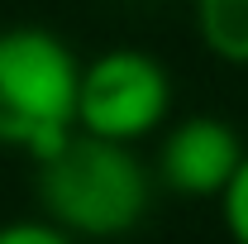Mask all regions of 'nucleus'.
I'll return each mask as SVG.
<instances>
[{
	"mask_svg": "<svg viewBox=\"0 0 248 244\" xmlns=\"http://www.w3.org/2000/svg\"><path fill=\"white\" fill-rule=\"evenodd\" d=\"M38 206L72 240H120L139 230L153 206V173L134 144L72 129L38 158Z\"/></svg>",
	"mask_w": 248,
	"mask_h": 244,
	"instance_id": "obj_1",
	"label": "nucleus"
},
{
	"mask_svg": "<svg viewBox=\"0 0 248 244\" xmlns=\"http://www.w3.org/2000/svg\"><path fill=\"white\" fill-rule=\"evenodd\" d=\"M81 58L43 24L0 29V149L48 158L77 129Z\"/></svg>",
	"mask_w": 248,
	"mask_h": 244,
	"instance_id": "obj_2",
	"label": "nucleus"
},
{
	"mask_svg": "<svg viewBox=\"0 0 248 244\" xmlns=\"http://www.w3.org/2000/svg\"><path fill=\"white\" fill-rule=\"evenodd\" d=\"M172 110V77L143 48H105L81 62L77 77V129L139 144L162 129Z\"/></svg>",
	"mask_w": 248,
	"mask_h": 244,
	"instance_id": "obj_3",
	"label": "nucleus"
},
{
	"mask_svg": "<svg viewBox=\"0 0 248 244\" xmlns=\"http://www.w3.org/2000/svg\"><path fill=\"white\" fill-rule=\"evenodd\" d=\"M239 129L219 115H186L157 144V182L186 201H215L244 163Z\"/></svg>",
	"mask_w": 248,
	"mask_h": 244,
	"instance_id": "obj_4",
	"label": "nucleus"
},
{
	"mask_svg": "<svg viewBox=\"0 0 248 244\" xmlns=\"http://www.w3.org/2000/svg\"><path fill=\"white\" fill-rule=\"evenodd\" d=\"M196 38L224 67H248V0H196Z\"/></svg>",
	"mask_w": 248,
	"mask_h": 244,
	"instance_id": "obj_5",
	"label": "nucleus"
},
{
	"mask_svg": "<svg viewBox=\"0 0 248 244\" xmlns=\"http://www.w3.org/2000/svg\"><path fill=\"white\" fill-rule=\"evenodd\" d=\"M215 201H219V215H224L229 240H234V244H248V153H244V163L234 168L229 187L219 192Z\"/></svg>",
	"mask_w": 248,
	"mask_h": 244,
	"instance_id": "obj_6",
	"label": "nucleus"
},
{
	"mask_svg": "<svg viewBox=\"0 0 248 244\" xmlns=\"http://www.w3.org/2000/svg\"><path fill=\"white\" fill-rule=\"evenodd\" d=\"M0 244H77V240L43 215V220H10V225H0Z\"/></svg>",
	"mask_w": 248,
	"mask_h": 244,
	"instance_id": "obj_7",
	"label": "nucleus"
}]
</instances>
